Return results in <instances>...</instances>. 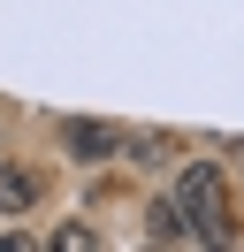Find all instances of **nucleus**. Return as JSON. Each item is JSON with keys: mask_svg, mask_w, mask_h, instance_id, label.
<instances>
[{"mask_svg": "<svg viewBox=\"0 0 244 252\" xmlns=\"http://www.w3.org/2000/svg\"><path fill=\"white\" fill-rule=\"evenodd\" d=\"M176 199H183V214H191V237H198V245H237V206H229V184H221L214 160H183Z\"/></svg>", "mask_w": 244, "mask_h": 252, "instance_id": "nucleus-1", "label": "nucleus"}, {"mask_svg": "<svg viewBox=\"0 0 244 252\" xmlns=\"http://www.w3.org/2000/svg\"><path fill=\"white\" fill-rule=\"evenodd\" d=\"M99 245V229H84V221H69V229H54V252H92Z\"/></svg>", "mask_w": 244, "mask_h": 252, "instance_id": "nucleus-6", "label": "nucleus"}, {"mask_svg": "<svg viewBox=\"0 0 244 252\" xmlns=\"http://www.w3.org/2000/svg\"><path fill=\"white\" fill-rule=\"evenodd\" d=\"M137 168H176V138H130Z\"/></svg>", "mask_w": 244, "mask_h": 252, "instance_id": "nucleus-5", "label": "nucleus"}, {"mask_svg": "<svg viewBox=\"0 0 244 252\" xmlns=\"http://www.w3.org/2000/svg\"><path fill=\"white\" fill-rule=\"evenodd\" d=\"M46 199V184H38V168H23V160H0V214H30V206Z\"/></svg>", "mask_w": 244, "mask_h": 252, "instance_id": "nucleus-3", "label": "nucleus"}, {"mask_svg": "<svg viewBox=\"0 0 244 252\" xmlns=\"http://www.w3.org/2000/svg\"><path fill=\"white\" fill-rule=\"evenodd\" d=\"M145 237H152V245H198L183 199H152V206H145Z\"/></svg>", "mask_w": 244, "mask_h": 252, "instance_id": "nucleus-4", "label": "nucleus"}, {"mask_svg": "<svg viewBox=\"0 0 244 252\" xmlns=\"http://www.w3.org/2000/svg\"><path fill=\"white\" fill-rule=\"evenodd\" d=\"M61 153L84 160V168H107V160L130 153V138H122L115 123H84V115H76V123H61Z\"/></svg>", "mask_w": 244, "mask_h": 252, "instance_id": "nucleus-2", "label": "nucleus"}]
</instances>
